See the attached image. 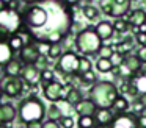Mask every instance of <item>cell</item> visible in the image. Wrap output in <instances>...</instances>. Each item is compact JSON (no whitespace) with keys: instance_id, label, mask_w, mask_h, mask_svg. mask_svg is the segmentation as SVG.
Returning a JSON list of instances; mask_svg holds the SVG:
<instances>
[{"instance_id":"6da1fadb","label":"cell","mask_w":146,"mask_h":128,"mask_svg":"<svg viewBox=\"0 0 146 128\" xmlns=\"http://www.w3.org/2000/svg\"><path fill=\"white\" fill-rule=\"evenodd\" d=\"M118 95L119 91L111 81H98L90 89V98L98 108H111Z\"/></svg>"},{"instance_id":"7a4b0ae2","label":"cell","mask_w":146,"mask_h":128,"mask_svg":"<svg viewBox=\"0 0 146 128\" xmlns=\"http://www.w3.org/2000/svg\"><path fill=\"white\" fill-rule=\"evenodd\" d=\"M17 116H19L21 122L24 123H30V122H42L46 116V108L42 102L36 97H29L19 105L17 109Z\"/></svg>"},{"instance_id":"3957f363","label":"cell","mask_w":146,"mask_h":128,"mask_svg":"<svg viewBox=\"0 0 146 128\" xmlns=\"http://www.w3.org/2000/svg\"><path fill=\"white\" fill-rule=\"evenodd\" d=\"M76 47L79 50V53H82L83 56L96 55L99 52V49L102 47V39L98 36L94 28H86V30H82L77 34Z\"/></svg>"},{"instance_id":"277c9868","label":"cell","mask_w":146,"mask_h":128,"mask_svg":"<svg viewBox=\"0 0 146 128\" xmlns=\"http://www.w3.org/2000/svg\"><path fill=\"white\" fill-rule=\"evenodd\" d=\"M22 19H24V24L30 30H38V28H42L49 22V12L42 6L33 5L30 8H27V11L22 14Z\"/></svg>"},{"instance_id":"5b68a950","label":"cell","mask_w":146,"mask_h":128,"mask_svg":"<svg viewBox=\"0 0 146 128\" xmlns=\"http://www.w3.org/2000/svg\"><path fill=\"white\" fill-rule=\"evenodd\" d=\"M24 19L19 11L8 9V6L0 12V28L8 34H14L22 28Z\"/></svg>"},{"instance_id":"8992f818","label":"cell","mask_w":146,"mask_h":128,"mask_svg":"<svg viewBox=\"0 0 146 128\" xmlns=\"http://www.w3.org/2000/svg\"><path fill=\"white\" fill-rule=\"evenodd\" d=\"M79 66H80V56H77L74 52H63V55L57 61V69L68 77L79 74Z\"/></svg>"},{"instance_id":"52a82bcc","label":"cell","mask_w":146,"mask_h":128,"mask_svg":"<svg viewBox=\"0 0 146 128\" xmlns=\"http://www.w3.org/2000/svg\"><path fill=\"white\" fill-rule=\"evenodd\" d=\"M24 80L21 77H3L2 78V83L0 87L3 91L5 97H10V98H16L22 94L24 91Z\"/></svg>"},{"instance_id":"ba28073f","label":"cell","mask_w":146,"mask_h":128,"mask_svg":"<svg viewBox=\"0 0 146 128\" xmlns=\"http://www.w3.org/2000/svg\"><path fill=\"white\" fill-rule=\"evenodd\" d=\"M42 95L52 103L60 102L64 97V86L60 81H50V83H46L42 86Z\"/></svg>"},{"instance_id":"9c48e42d","label":"cell","mask_w":146,"mask_h":128,"mask_svg":"<svg viewBox=\"0 0 146 128\" xmlns=\"http://www.w3.org/2000/svg\"><path fill=\"white\" fill-rule=\"evenodd\" d=\"M41 53L38 50V45L35 42H30V44H25L24 49L19 52V59L24 66H35L36 61L39 59Z\"/></svg>"},{"instance_id":"30bf717a","label":"cell","mask_w":146,"mask_h":128,"mask_svg":"<svg viewBox=\"0 0 146 128\" xmlns=\"http://www.w3.org/2000/svg\"><path fill=\"white\" fill-rule=\"evenodd\" d=\"M110 128H140L138 116H135L133 112L116 114V117H115L113 122H111Z\"/></svg>"},{"instance_id":"8fae6325","label":"cell","mask_w":146,"mask_h":128,"mask_svg":"<svg viewBox=\"0 0 146 128\" xmlns=\"http://www.w3.org/2000/svg\"><path fill=\"white\" fill-rule=\"evenodd\" d=\"M21 78L24 80V83L33 86V84L41 83V70H39L36 66H24V70Z\"/></svg>"},{"instance_id":"7c38bea8","label":"cell","mask_w":146,"mask_h":128,"mask_svg":"<svg viewBox=\"0 0 146 128\" xmlns=\"http://www.w3.org/2000/svg\"><path fill=\"white\" fill-rule=\"evenodd\" d=\"M115 117H116V114L113 112L111 108H98V111L94 114L96 125H101V127H110Z\"/></svg>"},{"instance_id":"4fadbf2b","label":"cell","mask_w":146,"mask_h":128,"mask_svg":"<svg viewBox=\"0 0 146 128\" xmlns=\"http://www.w3.org/2000/svg\"><path fill=\"white\" fill-rule=\"evenodd\" d=\"M130 84V95L132 97H140L143 94H146V75L140 74L135 75L132 80H129Z\"/></svg>"},{"instance_id":"5bb4252c","label":"cell","mask_w":146,"mask_h":128,"mask_svg":"<svg viewBox=\"0 0 146 128\" xmlns=\"http://www.w3.org/2000/svg\"><path fill=\"white\" fill-rule=\"evenodd\" d=\"M94 31L98 33V36L102 39V42H104V41L111 39V37H113V34H115L113 24H111V22H108V20H101L94 27Z\"/></svg>"},{"instance_id":"9a60e30c","label":"cell","mask_w":146,"mask_h":128,"mask_svg":"<svg viewBox=\"0 0 146 128\" xmlns=\"http://www.w3.org/2000/svg\"><path fill=\"white\" fill-rule=\"evenodd\" d=\"M74 111L79 114V117L80 116H94L98 111V106L94 105L91 98H83L77 106H74Z\"/></svg>"},{"instance_id":"2e32d148","label":"cell","mask_w":146,"mask_h":128,"mask_svg":"<svg viewBox=\"0 0 146 128\" xmlns=\"http://www.w3.org/2000/svg\"><path fill=\"white\" fill-rule=\"evenodd\" d=\"M127 22H129L130 27L140 28L141 25H146V11L141 8H137L133 11L129 12V17H127Z\"/></svg>"},{"instance_id":"e0dca14e","label":"cell","mask_w":146,"mask_h":128,"mask_svg":"<svg viewBox=\"0 0 146 128\" xmlns=\"http://www.w3.org/2000/svg\"><path fill=\"white\" fill-rule=\"evenodd\" d=\"M129 11H130V0H115L110 16L115 19H119L124 17Z\"/></svg>"},{"instance_id":"ac0fdd59","label":"cell","mask_w":146,"mask_h":128,"mask_svg":"<svg viewBox=\"0 0 146 128\" xmlns=\"http://www.w3.org/2000/svg\"><path fill=\"white\" fill-rule=\"evenodd\" d=\"M24 70V64L21 59H11L7 66H3V75L5 77H21Z\"/></svg>"},{"instance_id":"d6986e66","label":"cell","mask_w":146,"mask_h":128,"mask_svg":"<svg viewBox=\"0 0 146 128\" xmlns=\"http://www.w3.org/2000/svg\"><path fill=\"white\" fill-rule=\"evenodd\" d=\"M11 59H14L13 49L10 47L8 41H0V66H7Z\"/></svg>"},{"instance_id":"ffe728a7","label":"cell","mask_w":146,"mask_h":128,"mask_svg":"<svg viewBox=\"0 0 146 128\" xmlns=\"http://www.w3.org/2000/svg\"><path fill=\"white\" fill-rule=\"evenodd\" d=\"M0 111H2V117H3L5 123H11L17 117V109L11 103H2L0 105Z\"/></svg>"},{"instance_id":"44dd1931","label":"cell","mask_w":146,"mask_h":128,"mask_svg":"<svg viewBox=\"0 0 146 128\" xmlns=\"http://www.w3.org/2000/svg\"><path fill=\"white\" fill-rule=\"evenodd\" d=\"M64 100H66L71 106H77L83 100V94H82V91H80L79 87L71 86L69 89H68V92L64 94Z\"/></svg>"},{"instance_id":"7402d4cb","label":"cell","mask_w":146,"mask_h":128,"mask_svg":"<svg viewBox=\"0 0 146 128\" xmlns=\"http://www.w3.org/2000/svg\"><path fill=\"white\" fill-rule=\"evenodd\" d=\"M123 62H124V64H126L135 75L138 74L140 70H141V66H143L141 61H140V59L137 58V55H133V53H129V55L124 56V61H123Z\"/></svg>"},{"instance_id":"603a6c76","label":"cell","mask_w":146,"mask_h":128,"mask_svg":"<svg viewBox=\"0 0 146 128\" xmlns=\"http://www.w3.org/2000/svg\"><path fill=\"white\" fill-rule=\"evenodd\" d=\"M8 44H10V47L13 49V52L14 53H19L21 50L24 49V45H25V39L22 37V34L21 33H14V34H11L10 36V39H8Z\"/></svg>"},{"instance_id":"cb8c5ba5","label":"cell","mask_w":146,"mask_h":128,"mask_svg":"<svg viewBox=\"0 0 146 128\" xmlns=\"http://www.w3.org/2000/svg\"><path fill=\"white\" fill-rule=\"evenodd\" d=\"M111 109H113L115 112H118V114L127 112V109H129V102H127V98H126L124 95H118V98L115 100Z\"/></svg>"},{"instance_id":"d4e9b609","label":"cell","mask_w":146,"mask_h":128,"mask_svg":"<svg viewBox=\"0 0 146 128\" xmlns=\"http://www.w3.org/2000/svg\"><path fill=\"white\" fill-rule=\"evenodd\" d=\"M82 12H83V16H85L88 20H94V19L99 17V9L96 8L94 5H91V3L83 5L82 6Z\"/></svg>"},{"instance_id":"484cf974","label":"cell","mask_w":146,"mask_h":128,"mask_svg":"<svg viewBox=\"0 0 146 128\" xmlns=\"http://www.w3.org/2000/svg\"><path fill=\"white\" fill-rule=\"evenodd\" d=\"M96 69H98V72H101V74H108V72L113 70V64H111L110 59H107V58H99L98 61H96Z\"/></svg>"},{"instance_id":"4316f807","label":"cell","mask_w":146,"mask_h":128,"mask_svg":"<svg viewBox=\"0 0 146 128\" xmlns=\"http://www.w3.org/2000/svg\"><path fill=\"white\" fill-rule=\"evenodd\" d=\"M77 127L79 128H96L94 116H80L79 120H77Z\"/></svg>"},{"instance_id":"83f0119b","label":"cell","mask_w":146,"mask_h":128,"mask_svg":"<svg viewBox=\"0 0 146 128\" xmlns=\"http://www.w3.org/2000/svg\"><path fill=\"white\" fill-rule=\"evenodd\" d=\"M79 77H80V83H83V84H96L99 81L98 77H96V72L93 69L85 72V74H79Z\"/></svg>"},{"instance_id":"f1b7e54d","label":"cell","mask_w":146,"mask_h":128,"mask_svg":"<svg viewBox=\"0 0 146 128\" xmlns=\"http://www.w3.org/2000/svg\"><path fill=\"white\" fill-rule=\"evenodd\" d=\"M46 116H47L49 120H57V122H60V119L63 117V114H61L60 108L57 106V103H54V105L49 106V109L46 111Z\"/></svg>"},{"instance_id":"f546056e","label":"cell","mask_w":146,"mask_h":128,"mask_svg":"<svg viewBox=\"0 0 146 128\" xmlns=\"http://www.w3.org/2000/svg\"><path fill=\"white\" fill-rule=\"evenodd\" d=\"M129 27L130 25H129V22H127V19L119 17V19H115L113 20V28H115L116 33H127Z\"/></svg>"},{"instance_id":"4dcf8cb0","label":"cell","mask_w":146,"mask_h":128,"mask_svg":"<svg viewBox=\"0 0 146 128\" xmlns=\"http://www.w3.org/2000/svg\"><path fill=\"white\" fill-rule=\"evenodd\" d=\"M61 55H63L61 44H50V49H49V53H47L49 58H50V59H55V61H58Z\"/></svg>"},{"instance_id":"1f68e13d","label":"cell","mask_w":146,"mask_h":128,"mask_svg":"<svg viewBox=\"0 0 146 128\" xmlns=\"http://www.w3.org/2000/svg\"><path fill=\"white\" fill-rule=\"evenodd\" d=\"M113 53H115L113 47H111V45H107V44H102V47L99 49V52H98V56H99V58H107V59H110Z\"/></svg>"},{"instance_id":"d6a6232c","label":"cell","mask_w":146,"mask_h":128,"mask_svg":"<svg viewBox=\"0 0 146 128\" xmlns=\"http://www.w3.org/2000/svg\"><path fill=\"white\" fill-rule=\"evenodd\" d=\"M50 81H55V72L52 69H44L41 70V83H50Z\"/></svg>"},{"instance_id":"836d02e7","label":"cell","mask_w":146,"mask_h":128,"mask_svg":"<svg viewBox=\"0 0 146 128\" xmlns=\"http://www.w3.org/2000/svg\"><path fill=\"white\" fill-rule=\"evenodd\" d=\"M91 70V61L86 56H80V66H79V74H85V72Z\"/></svg>"},{"instance_id":"e575fe53","label":"cell","mask_w":146,"mask_h":128,"mask_svg":"<svg viewBox=\"0 0 146 128\" xmlns=\"http://www.w3.org/2000/svg\"><path fill=\"white\" fill-rule=\"evenodd\" d=\"M113 3H115V0H99V6H101L102 12H105V14H108V16H110V12H111Z\"/></svg>"},{"instance_id":"d590c367","label":"cell","mask_w":146,"mask_h":128,"mask_svg":"<svg viewBox=\"0 0 146 128\" xmlns=\"http://www.w3.org/2000/svg\"><path fill=\"white\" fill-rule=\"evenodd\" d=\"M123 61H124V55H121L119 52H115L113 55H111V58H110V62L113 64V67L121 66V64H123Z\"/></svg>"},{"instance_id":"8d00e7d4","label":"cell","mask_w":146,"mask_h":128,"mask_svg":"<svg viewBox=\"0 0 146 128\" xmlns=\"http://www.w3.org/2000/svg\"><path fill=\"white\" fill-rule=\"evenodd\" d=\"M60 125H61V128H74L76 122H74V119L71 116H64V117L60 119Z\"/></svg>"},{"instance_id":"74e56055","label":"cell","mask_w":146,"mask_h":128,"mask_svg":"<svg viewBox=\"0 0 146 128\" xmlns=\"http://www.w3.org/2000/svg\"><path fill=\"white\" fill-rule=\"evenodd\" d=\"M135 41L137 44H140V47H146V31H137Z\"/></svg>"},{"instance_id":"f35d334b","label":"cell","mask_w":146,"mask_h":128,"mask_svg":"<svg viewBox=\"0 0 146 128\" xmlns=\"http://www.w3.org/2000/svg\"><path fill=\"white\" fill-rule=\"evenodd\" d=\"M135 55H137V58L141 61V64H146V47H140L135 52Z\"/></svg>"},{"instance_id":"ab89813d","label":"cell","mask_w":146,"mask_h":128,"mask_svg":"<svg viewBox=\"0 0 146 128\" xmlns=\"http://www.w3.org/2000/svg\"><path fill=\"white\" fill-rule=\"evenodd\" d=\"M42 128H61L60 122L57 120H42Z\"/></svg>"},{"instance_id":"60d3db41","label":"cell","mask_w":146,"mask_h":128,"mask_svg":"<svg viewBox=\"0 0 146 128\" xmlns=\"http://www.w3.org/2000/svg\"><path fill=\"white\" fill-rule=\"evenodd\" d=\"M8 9H13V11H19V6H21V0H8L7 2Z\"/></svg>"},{"instance_id":"b9f144b4","label":"cell","mask_w":146,"mask_h":128,"mask_svg":"<svg viewBox=\"0 0 146 128\" xmlns=\"http://www.w3.org/2000/svg\"><path fill=\"white\" fill-rule=\"evenodd\" d=\"M35 66L39 69V70H44V69H47V61H46V56H39V59L36 61Z\"/></svg>"},{"instance_id":"7bdbcfd3","label":"cell","mask_w":146,"mask_h":128,"mask_svg":"<svg viewBox=\"0 0 146 128\" xmlns=\"http://www.w3.org/2000/svg\"><path fill=\"white\" fill-rule=\"evenodd\" d=\"M138 125H140V128H146V112L138 116Z\"/></svg>"},{"instance_id":"ee69618b","label":"cell","mask_w":146,"mask_h":128,"mask_svg":"<svg viewBox=\"0 0 146 128\" xmlns=\"http://www.w3.org/2000/svg\"><path fill=\"white\" fill-rule=\"evenodd\" d=\"M25 128H42V122H30L25 123Z\"/></svg>"},{"instance_id":"f6af8a7d","label":"cell","mask_w":146,"mask_h":128,"mask_svg":"<svg viewBox=\"0 0 146 128\" xmlns=\"http://www.w3.org/2000/svg\"><path fill=\"white\" fill-rule=\"evenodd\" d=\"M64 3H66L68 6H76L80 3V0H64Z\"/></svg>"},{"instance_id":"bcb514c9","label":"cell","mask_w":146,"mask_h":128,"mask_svg":"<svg viewBox=\"0 0 146 128\" xmlns=\"http://www.w3.org/2000/svg\"><path fill=\"white\" fill-rule=\"evenodd\" d=\"M137 98H138V102H140V103H141V105L146 108V94H143V95L137 97Z\"/></svg>"},{"instance_id":"7dc6e473","label":"cell","mask_w":146,"mask_h":128,"mask_svg":"<svg viewBox=\"0 0 146 128\" xmlns=\"http://www.w3.org/2000/svg\"><path fill=\"white\" fill-rule=\"evenodd\" d=\"M5 8H7V2H5V0H0V12L3 11Z\"/></svg>"},{"instance_id":"c3c4849f","label":"cell","mask_w":146,"mask_h":128,"mask_svg":"<svg viewBox=\"0 0 146 128\" xmlns=\"http://www.w3.org/2000/svg\"><path fill=\"white\" fill-rule=\"evenodd\" d=\"M21 2H24V3H33V2H38V0H21Z\"/></svg>"},{"instance_id":"681fc988","label":"cell","mask_w":146,"mask_h":128,"mask_svg":"<svg viewBox=\"0 0 146 128\" xmlns=\"http://www.w3.org/2000/svg\"><path fill=\"white\" fill-rule=\"evenodd\" d=\"M3 97H5V94H3V91H2V87H0V100L3 98Z\"/></svg>"},{"instance_id":"f907efd6","label":"cell","mask_w":146,"mask_h":128,"mask_svg":"<svg viewBox=\"0 0 146 128\" xmlns=\"http://www.w3.org/2000/svg\"><path fill=\"white\" fill-rule=\"evenodd\" d=\"M5 122H3V117H2V111H0V125H3Z\"/></svg>"},{"instance_id":"816d5d0a","label":"cell","mask_w":146,"mask_h":128,"mask_svg":"<svg viewBox=\"0 0 146 128\" xmlns=\"http://www.w3.org/2000/svg\"><path fill=\"white\" fill-rule=\"evenodd\" d=\"M0 128H8L7 125H0Z\"/></svg>"},{"instance_id":"f5cc1de1","label":"cell","mask_w":146,"mask_h":128,"mask_svg":"<svg viewBox=\"0 0 146 128\" xmlns=\"http://www.w3.org/2000/svg\"><path fill=\"white\" fill-rule=\"evenodd\" d=\"M130 2H132V0H130Z\"/></svg>"}]
</instances>
